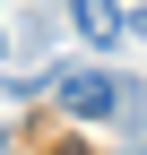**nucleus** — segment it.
<instances>
[{
  "label": "nucleus",
  "mask_w": 147,
  "mask_h": 155,
  "mask_svg": "<svg viewBox=\"0 0 147 155\" xmlns=\"http://www.w3.org/2000/svg\"><path fill=\"white\" fill-rule=\"evenodd\" d=\"M138 104H147V95H138ZM138 138H147V112H138Z\"/></svg>",
  "instance_id": "3"
},
{
  "label": "nucleus",
  "mask_w": 147,
  "mask_h": 155,
  "mask_svg": "<svg viewBox=\"0 0 147 155\" xmlns=\"http://www.w3.org/2000/svg\"><path fill=\"white\" fill-rule=\"evenodd\" d=\"M52 95H61V112H69V121H121V112L138 104V86H130L121 69H69Z\"/></svg>",
  "instance_id": "1"
},
{
  "label": "nucleus",
  "mask_w": 147,
  "mask_h": 155,
  "mask_svg": "<svg viewBox=\"0 0 147 155\" xmlns=\"http://www.w3.org/2000/svg\"><path fill=\"white\" fill-rule=\"evenodd\" d=\"M69 26H78L95 52H113L121 43V0H69Z\"/></svg>",
  "instance_id": "2"
}]
</instances>
